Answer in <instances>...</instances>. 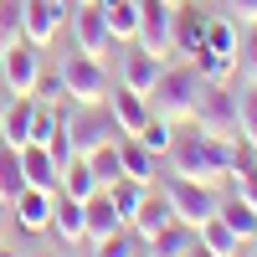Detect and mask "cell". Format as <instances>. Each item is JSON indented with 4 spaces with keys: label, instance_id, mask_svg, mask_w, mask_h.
Returning <instances> with one entry per match:
<instances>
[{
    "label": "cell",
    "instance_id": "cell-1",
    "mask_svg": "<svg viewBox=\"0 0 257 257\" xmlns=\"http://www.w3.org/2000/svg\"><path fill=\"white\" fill-rule=\"evenodd\" d=\"M170 175H185V180H201V185H221L226 180V165H231V139H216L196 123H175V144H170Z\"/></svg>",
    "mask_w": 257,
    "mask_h": 257
},
{
    "label": "cell",
    "instance_id": "cell-2",
    "mask_svg": "<svg viewBox=\"0 0 257 257\" xmlns=\"http://www.w3.org/2000/svg\"><path fill=\"white\" fill-rule=\"evenodd\" d=\"M196 93H201V72H196V62H165L160 77H155V88H149V108H155L160 118L170 123H185L190 113H196Z\"/></svg>",
    "mask_w": 257,
    "mask_h": 257
},
{
    "label": "cell",
    "instance_id": "cell-3",
    "mask_svg": "<svg viewBox=\"0 0 257 257\" xmlns=\"http://www.w3.org/2000/svg\"><path fill=\"white\" fill-rule=\"evenodd\" d=\"M190 123L216 134V139H242V93H237V82H201Z\"/></svg>",
    "mask_w": 257,
    "mask_h": 257
},
{
    "label": "cell",
    "instance_id": "cell-4",
    "mask_svg": "<svg viewBox=\"0 0 257 257\" xmlns=\"http://www.w3.org/2000/svg\"><path fill=\"white\" fill-rule=\"evenodd\" d=\"M62 134H67V144H72L77 160H88L93 149L123 139L118 123H113V113H108V103H72V108L62 113Z\"/></svg>",
    "mask_w": 257,
    "mask_h": 257
},
{
    "label": "cell",
    "instance_id": "cell-5",
    "mask_svg": "<svg viewBox=\"0 0 257 257\" xmlns=\"http://www.w3.org/2000/svg\"><path fill=\"white\" fill-rule=\"evenodd\" d=\"M62 82H67V103H108V88H113V77L108 67H103V57H88V52H77L62 62Z\"/></svg>",
    "mask_w": 257,
    "mask_h": 257
},
{
    "label": "cell",
    "instance_id": "cell-6",
    "mask_svg": "<svg viewBox=\"0 0 257 257\" xmlns=\"http://www.w3.org/2000/svg\"><path fill=\"white\" fill-rule=\"evenodd\" d=\"M160 190H165L170 211H175V221H185V226L211 221V216H216V206H221L216 185H201V180H185V175H170Z\"/></svg>",
    "mask_w": 257,
    "mask_h": 257
},
{
    "label": "cell",
    "instance_id": "cell-7",
    "mask_svg": "<svg viewBox=\"0 0 257 257\" xmlns=\"http://www.w3.org/2000/svg\"><path fill=\"white\" fill-rule=\"evenodd\" d=\"M134 41L144 52H155L160 62H170L175 52V6H165V0H139V31Z\"/></svg>",
    "mask_w": 257,
    "mask_h": 257
},
{
    "label": "cell",
    "instance_id": "cell-8",
    "mask_svg": "<svg viewBox=\"0 0 257 257\" xmlns=\"http://www.w3.org/2000/svg\"><path fill=\"white\" fill-rule=\"evenodd\" d=\"M67 21H72V0H26V41L31 47H52Z\"/></svg>",
    "mask_w": 257,
    "mask_h": 257
},
{
    "label": "cell",
    "instance_id": "cell-9",
    "mask_svg": "<svg viewBox=\"0 0 257 257\" xmlns=\"http://www.w3.org/2000/svg\"><path fill=\"white\" fill-rule=\"evenodd\" d=\"M36 77H41V47H31V41H16V47L0 52V82H6L16 98L31 93Z\"/></svg>",
    "mask_w": 257,
    "mask_h": 257
},
{
    "label": "cell",
    "instance_id": "cell-10",
    "mask_svg": "<svg viewBox=\"0 0 257 257\" xmlns=\"http://www.w3.org/2000/svg\"><path fill=\"white\" fill-rule=\"evenodd\" d=\"M72 36H77V52H88V57H108L123 47V41H113L98 6H72Z\"/></svg>",
    "mask_w": 257,
    "mask_h": 257
},
{
    "label": "cell",
    "instance_id": "cell-11",
    "mask_svg": "<svg viewBox=\"0 0 257 257\" xmlns=\"http://www.w3.org/2000/svg\"><path fill=\"white\" fill-rule=\"evenodd\" d=\"M160 67H165V62H160L155 52H144L139 41H128V52L118 57V82H123V88H134V93H144V98H149V88H155Z\"/></svg>",
    "mask_w": 257,
    "mask_h": 257
},
{
    "label": "cell",
    "instance_id": "cell-12",
    "mask_svg": "<svg viewBox=\"0 0 257 257\" xmlns=\"http://www.w3.org/2000/svg\"><path fill=\"white\" fill-rule=\"evenodd\" d=\"M108 113H113V123H118V134H139V128L149 123V98L144 93H134V88H108Z\"/></svg>",
    "mask_w": 257,
    "mask_h": 257
},
{
    "label": "cell",
    "instance_id": "cell-13",
    "mask_svg": "<svg viewBox=\"0 0 257 257\" xmlns=\"http://www.w3.org/2000/svg\"><path fill=\"white\" fill-rule=\"evenodd\" d=\"M52 237L62 247H82L88 242V211H82V201L62 196V190H57V206H52Z\"/></svg>",
    "mask_w": 257,
    "mask_h": 257
},
{
    "label": "cell",
    "instance_id": "cell-14",
    "mask_svg": "<svg viewBox=\"0 0 257 257\" xmlns=\"http://www.w3.org/2000/svg\"><path fill=\"white\" fill-rule=\"evenodd\" d=\"M11 206H16V226L26 231V237H31V231H52V206H57V196H52V190L26 185Z\"/></svg>",
    "mask_w": 257,
    "mask_h": 257
},
{
    "label": "cell",
    "instance_id": "cell-15",
    "mask_svg": "<svg viewBox=\"0 0 257 257\" xmlns=\"http://www.w3.org/2000/svg\"><path fill=\"white\" fill-rule=\"evenodd\" d=\"M170 221H175V211H170L165 190H155V185H149V190H144V201H139V211L128 216V231H134L139 242H149V237H155V231H165Z\"/></svg>",
    "mask_w": 257,
    "mask_h": 257
},
{
    "label": "cell",
    "instance_id": "cell-16",
    "mask_svg": "<svg viewBox=\"0 0 257 257\" xmlns=\"http://www.w3.org/2000/svg\"><path fill=\"white\" fill-rule=\"evenodd\" d=\"M21 170H26V185L36 190H62V165L52 160V149L47 144H21Z\"/></svg>",
    "mask_w": 257,
    "mask_h": 257
},
{
    "label": "cell",
    "instance_id": "cell-17",
    "mask_svg": "<svg viewBox=\"0 0 257 257\" xmlns=\"http://www.w3.org/2000/svg\"><path fill=\"white\" fill-rule=\"evenodd\" d=\"M206 11L201 6H190V0H180L175 6V52L180 57H196L201 47H206Z\"/></svg>",
    "mask_w": 257,
    "mask_h": 257
},
{
    "label": "cell",
    "instance_id": "cell-18",
    "mask_svg": "<svg viewBox=\"0 0 257 257\" xmlns=\"http://www.w3.org/2000/svg\"><path fill=\"white\" fill-rule=\"evenodd\" d=\"M31 123H36V98L31 93H21V98H11V108H6V118H0V139L6 144H31Z\"/></svg>",
    "mask_w": 257,
    "mask_h": 257
},
{
    "label": "cell",
    "instance_id": "cell-19",
    "mask_svg": "<svg viewBox=\"0 0 257 257\" xmlns=\"http://www.w3.org/2000/svg\"><path fill=\"white\" fill-rule=\"evenodd\" d=\"M82 211H88V242H103V237H113V231L123 226V216H118V206H113L108 190H93V196L82 201Z\"/></svg>",
    "mask_w": 257,
    "mask_h": 257
},
{
    "label": "cell",
    "instance_id": "cell-20",
    "mask_svg": "<svg viewBox=\"0 0 257 257\" xmlns=\"http://www.w3.org/2000/svg\"><path fill=\"white\" fill-rule=\"evenodd\" d=\"M190 247H196V226H185V221H170V226L155 231L149 242H139L144 257H185Z\"/></svg>",
    "mask_w": 257,
    "mask_h": 257
},
{
    "label": "cell",
    "instance_id": "cell-21",
    "mask_svg": "<svg viewBox=\"0 0 257 257\" xmlns=\"http://www.w3.org/2000/svg\"><path fill=\"white\" fill-rule=\"evenodd\" d=\"M93 6L103 11V21H108V31H113V41H134V31H139V0H93Z\"/></svg>",
    "mask_w": 257,
    "mask_h": 257
},
{
    "label": "cell",
    "instance_id": "cell-22",
    "mask_svg": "<svg viewBox=\"0 0 257 257\" xmlns=\"http://www.w3.org/2000/svg\"><path fill=\"white\" fill-rule=\"evenodd\" d=\"M216 216H221V221L242 237V247H247V242H257V206H252V201H242L237 190H231V196L216 206Z\"/></svg>",
    "mask_w": 257,
    "mask_h": 257
},
{
    "label": "cell",
    "instance_id": "cell-23",
    "mask_svg": "<svg viewBox=\"0 0 257 257\" xmlns=\"http://www.w3.org/2000/svg\"><path fill=\"white\" fill-rule=\"evenodd\" d=\"M118 165H123V175L128 180H139V185H155V155L134 139V134H123L118 139Z\"/></svg>",
    "mask_w": 257,
    "mask_h": 257
},
{
    "label": "cell",
    "instance_id": "cell-24",
    "mask_svg": "<svg viewBox=\"0 0 257 257\" xmlns=\"http://www.w3.org/2000/svg\"><path fill=\"white\" fill-rule=\"evenodd\" d=\"M196 242H201L211 257H237V252H242V237H237V231H231L221 216L201 221V226H196Z\"/></svg>",
    "mask_w": 257,
    "mask_h": 257
},
{
    "label": "cell",
    "instance_id": "cell-25",
    "mask_svg": "<svg viewBox=\"0 0 257 257\" xmlns=\"http://www.w3.org/2000/svg\"><path fill=\"white\" fill-rule=\"evenodd\" d=\"M21 190H26V170H21V149L0 139V201H16Z\"/></svg>",
    "mask_w": 257,
    "mask_h": 257
},
{
    "label": "cell",
    "instance_id": "cell-26",
    "mask_svg": "<svg viewBox=\"0 0 257 257\" xmlns=\"http://www.w3.org/2000/svg\"><path fill=\"white\" fill-rule=\"evenodd\" d=\"M93 190H103V185H98V175H93V165L72 155L67 165H62V196H72V201H88Z\"/></svg>",
    "mask_w": 257,
    "mask_h": 257
},
{
    "label": "cell",
    "instance_id": "cell-27",
    "mask_svg": "<svg viewBox=\"0 0 257 257\" xmlns=\"http://www.w3.org/2000/svg\"><path fill=\"white\" fill-rule=\"evenodd\" d=\"M190 62H196L201 82H237V57H231V52H211V47H201Z\"/></svg>",
    "mask_w": 257,
    "mask_h": 257
},
{
    "label": "cell",
    "instance_id": "cell-28",
    "mask_svg": "<svg viewBox=\"0 0 257 257\" xmlns=\"http://www.w3.org/2000/svg\"><path fill=\"white\" fill-rule=\"evenodd\" d=\"M134 139H139L155 160H165V155H170V144H175V123H170V118H160V113H149V123L139 128Z\"/></svg>",
    "mask_w": 257,
    "mask_h": 257
},
{
    "label": "cell",
    "instance_id": "cell-29",
    "mask_svg": "<svg viewBox=\"0 0 257 257\" xmlns=\"http://www.w3.org/2000/svg\"><path fill=\"white\" fill-rule=\"evenodd\" d=\"M26 41V0H0V52Z\"/></svg>",
    "mask_w": 257,
    "mask_h": 257
},
{
    "label": "cell",
    "instance_id": "cell-30",
    "mask_svg": "<svg viewBox=\"0 0 257 257\" xmlns=\"http://www.w3.org/2000/svg\"><path fill=\"white\" fill-rule=\"evenodd\" d=\"M103 190H108V196H113V206H118V216H123V226H128V216H134V211H139V201H144V190L149 185H139V180H113V185H103Z\"/></svg>",
    "mask_w": 257,
    "mask_h": 257
},
{
    "label": "cell",
    "instance_id": "cell-31",
    "mask_svg": "<svg viewBox=\"0 0 257 257\" xmlns=\"http://www.w3.org/2000/svg\"><path fill=\"white\" fill-rule=\"evenodd\" d=\"M88 165H93L98 185H113V180H123V165H118V139H113V144H103V149H93V155H88Z\"/></svg>",
    "mask_w": 257,
    "mask_h": 257
},
{
    "label": "cell",
    "instance_id": "cell-32",
    "mask_svg": "<svg viewBox=\"0 0 257 257\" xmlns=\"http://www.w3.org/2000/svg\"><path fill=\"white\" fill-rule=\"evenodd\" d=\"M93 247V257H139V237L128 226H118L113 237H103V242H88Z\"/></svg>",
    "mask_w": 257,
    "mask_h": 257
},
{
    "label": "cell",
    "instance_id": "cell-33",
    "mask_svg": "<svg viewBox=\"0 0 257 257\" xmlns=\"http://www.w3.org/2000/svg\"><path fill=\"white\" fill-rule=\"evenodd\" d=\"M237 77L257 82V26H247V36L237 41Z\"/></svg>",
    "mask_w": 257,
    "mask_h": 257
},
{
    "label": "cell",
    "instance_id": "cell-34",
    "mask_svg": "<svg viewBox=\"0 0 257 257\" xmlns=\"http://www.w3.org/2000/svg\"><path fill=\"white\" fill-rule=\"evenodd\" d=\"M36 103H67V82H62V72H41L36 88H31Z\"/></svg>",
    "mask_w": 257,
    "mask_h": 257
},
{
    "label": "cell",
    "instance_id": "cell-35",
    "mask_svg": "<svg viewBox=\"0 0 257 257\" xmlns=\"http://www.w3.org/2000/svg\"><path fill=\"white\" fill-rule=\"evenodd\" d=\"M242 139L257 144V82H242Z\"/></svg>",
    "mask_w": 257,
    "mask_h": 257
},
{
    "label": "cell",
    "instance_id": "cell-36",
    "mask_svg": "<svg viewBox=\"0 0 257 257\" xmlns=\"http://www.w3.org/2000/svg\"><path fill=\"white\" fill-rule=\"evenodd\" d=\"M226 11L237 26H257V0H226Z\"/></svg>",
    "mask_w": 257,
    "mask_h": 257
},
{
    "label": "cell",
    "instance_id": "cell-37",
    "mask_svg": "<svg viewBox=\"0 0 257 257\" xmlns=\"http://www.w3.org/2000/svg\"><path fill=\"white\" fill-rule=\"evenodd\" d=\"M237 196H242V201H252V206H257V175H247V180H237Z\"/></svg>",
    "mask_w": 257,
    "mask_h": 257
},
{
    "label": "cell",
    "instance_id": "cell-38",
    "mask_svg": "<svg viewBox=\"0 0 257 257\" xmlns=\"http://www.w3.org/2000/svg\"><path fill=\"white\" fill-rule=\"evenodd\" d=\"M11 98H16V93L6 88V82H0V118H6V108H11Z\"/></svg>",
    "mask_w": 257,
    "mask_h": 257
},
{
    "label": "cell",
    "instance_id": "cell-39",
    "mask_svg": "<svg viewBox=\"0 0 257 257\" xmlns=\"http://www.w3.org/2000/svg\"><path fill=\"white\" fill-rule=\"evenodd\" d=\"M0 257H26V252H16V247H6V242H0Z\"/></svg>",
    "mask_w": 257,
    "mask_h": 257
},
{
    "label": "cell",
    "instance_id": "cell-40",
    "mask_svg": "<svg viewBox=\"0 0 257 257\" xmlns=\"http://www.w3.org/2000/svg\"><path fill=\"white\" fill-rule=\"evenodd\" d=\"M185 257H211V252H206V247H201V242H196V247H190V252H185Z\"/></svg>",
    "mask_w": 257,
    "mask_h": 257
},
{
    "label": "cell",
    "instance_id": "cell-41",
    "mask_svg": "<svg viewBox=\"0 0 257 257\" xmlns=\"http://www.w3.org/2000/svg\"><path fill=\"white\" fill-rule=\"evenodd\" d=\"M31 257H57V252H31Z\"/></svg>",
    "mask_w": 257,
    "mask_h": 257
},
{
    "label": "cell",
    "instance_id": "cell-42",
    "mask_svg": "<svg viewBox=\"0 0 257 257\" xmlns=\"http://www.w3.org/2000/svg\"><path fill=\"white\" fill-rule=\"evenodd\" d=\"M72 6H93V0H72Z\"/></svg>",
    "mask_w": 257,
    "mask_h": 257
},
{
    "label": "cell",
    "instance_id": "cell-43",
    "mask_svg": "<svg viewBox=\"0 0 257 257\" xmlns=\"http://www.w3.org/2000/svg\"><path fill=\"white\" fill-rule=\"evenodd\" d=\"M247 257H257V242H252V252H247Z\"/></svg>",
    "mask_w": 257,
    "mask_h": 257
},
{
    "label": "cell",
    "instance_id": "cell-44",
    "mask_svg": "<svg viewBox=\"0 0 257 257\" xmlns=\"http://www.w3.org/2000/svg\"><path fill=\"white\" fill-rule=\"evenodd\" d=\"M165 6H180V0H165Z\"/></svg>",
    "mask_w": 257,
    "mask_h": 257
}]
</instances>
